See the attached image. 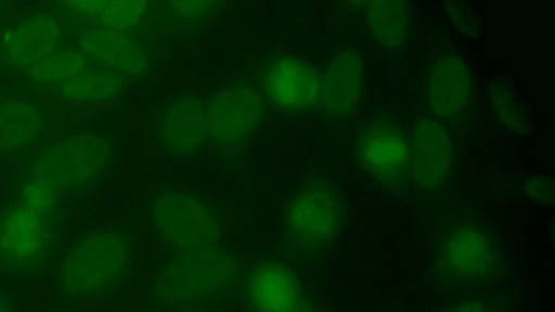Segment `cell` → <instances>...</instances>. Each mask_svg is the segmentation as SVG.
Wrapping results in <instances>:
<instances>
[{
  "label": "cell",
  "mask_w": 555,
  "mask_h": 312,
  "mask_svg": "<svg viewBox=\"0 0 555 312\" xmlns=\"http://www.w3.org/2000/svg\"><path fill=\"white\" fill-rule=\"evenodd\" d=\"M444 312H489L487 306L479 300H468L461 302Z\"/></svg>",
  "instance_id": "4316f807"
},
{
  "label": "cell",
  "mask_w": 555,
  "mask_h": 312,
  "mask_svg": "<svg viewBox=\"0 0 555 312\" xmlns=\"http://www.w3.org/2000/svg\"><path fill=\"white\" fill-rule=\"evenodd\" d=\"M128 86L120 76L96 67L88 68L57 86V91L70 103L103 106L116 101Z\"/></svg>",
  "instance_id": "ffe728a7"
},
{
  "label": "cell",
  "mask_w": 555,
  "mask_h": 312,
  "mask_svg": "<svg viewBox=\"0 0 555 312\" xmlns=\"http://www.w3.org/2000/svg\"><path fill=\"white\" fill-rule=\"evenodd\" d=\"M448 6L446 10L448 11V15L455 23V25L461 28L463 31L465 29L466 34H472L475 28V18L468 13L466 8H461V3L449 2L446 3Z\"/></svg>",
  "instance_id": "484cf974"
},
{
  "label": "cell",
  "mask_w": 555,
  "mask_h": 312,
  "mask_svg": "<svg viewBox=\"0 0 555 312\" xmlns=\"http://www.w3.org/2000/svg\"><path fill=\"white\" fill-rule=\"evenodd\" d=\"M65 5L92 27L132 34L152 13V2L135 0H75Z\"/></svg>",
  "instance_id": "d6986e66"
},
{
  "label": "cell",
  "mask_w": 555,
  "mask_h": 312,
  "mask_svg": "<svg viewBox=\"0 0 555 312\" xmlns=\"http://www.w3.org/2000/svg\"><path fill=\"white\" fill-rule=\"evenodd\" d=\"M89 60L78 49H60L42 62L28 69L35 82L60 86L89 67Z\"/></svg>",
  "instance_id": "cb8c5ba5"
},
{
  "label": "cell",
  "mask_w": 555,
  "mask_h": 312,
  "mask_svg": "<svg viewBox=\"0 0 555 312\" xmlns=\"http://www.w3.org/2000/svg\"><path fill=\"white\" fill-rule=\"evenodd\" d=\"M62 38L60 23L50 15L39 14L11 28L3 36L2 51L12 65L28 70L60 50Z\"/></svg>",
  "instance_id": "ac0fdd59"
},
{
  "label": "cell",
  "mask_w": 555,
  "mask_h": 312,
  "mask_svg": "<svg viewBox=\"0 0 555 312\" xmlns=\"http://www.w3.org/2000/svg\"><path fill=\"white\" fill-rule=\"evenodd\" d=\"M409 177L423 192L435 193L448 182L454 146L450 132L436 118L418 119L409 136Z\"/></svg>",
  "instance_id": "7c38bea8"
},
{
  "label": "cell",
  "mask_w": 555,
  "mask_h": 312,
  "mask_svg": "<svg viewBox=\"0 0 555 312\" xmlns=\"http://www.w3.org/2000/svg\"><path fill=\"white\" fill-rule=\"evenodd\" d=\"M488 100L495 119L503 128L516 134L530 132L531 121L527 108L508 82L492 81L488 89Z\"/></svg>",
  "instance_id": "603a6c76"
},
{
  "label": "cell",
  "mask_w": 555,
  "mask_h": 312,
  "mask_svg": "<svg viewBox=\"0 0 555 312\" xmlns=\"http://www.w3.org/2000/svg\"><path fill=\"white\" fill-rule=\"evenodd\" d=\"M240 287L251 312H287L301 299L295 272L279 260H261L243 271Z\"/></svg>",
  "instance_id": "9a60e30c"
},
{
  "label": "cell",
  "mask_w": 555,
  "mask_h": 312,
  "mask_svg": "<svg viewBox=\"0 0 555 312\" xmlns=\"http://www.w3.org/2000/svg\"><path fill=\"white\" fill-rule=\"evenodd\" d=\"M490 312V311H489Z\"/></svg>",
  "instance_id": "f546056e"
},
{
  "label": "cell",
  "mask_w": 555,
  "mask_h": 312,
  "mask_svg": "<svg viewBox=\"0 0 555 312\" xmlns=\"http://www.w3.org/2000/svg\"><path fill=\"white\" fill-rule=\"evenodd\" d=\"M156 133L160 144L171 154H195L207 141L205 101L190 94L176 98L159 114Z\"/></svg>",
  "instance_id": "e0dca14e"
},
{
  "label": "cell",
  "mask_w": 555,
  "mask_h": 312,
  "mask_svg": "<svg viewBox=\"0 0 555 312\" xmlns=\"http://www.w3.org/2000/svg\"><path fill=\"white\" fill-rule=\"evenodd\" d=\"M64 220V207L43 208L12 194L0 207V272L41 274L59 247Z\"/></svg>",
  "instance_id": "3957f363"
},
{
  "label": "cell",
  "mask_w": 555,
  "mask_h": 312,
  "mask_svg": "<svg viewBox=\"0 0 555 312\" xmlns=\"http://www.w3.org/2000/svg\"><path fill=\"white\" fill-rule=\"evenodd\" d=\"M430 110L441 120H457L468 110L474 80L466 60L457 53L438 56L430 65L425 82Z\"/></svg>",
  "instance_id": "5bb4252c"
},
{
  "label": "cell",
  "mask_w": 555,
  "mask_h": 312,
  "mask_svg": "<svg viewBox=\"0 0 555 312\" xmlns=\"http://www.w3.org/2000/svg\"><path fill=\"white\" fill-rule=\"evenodd\" d=\"M344 206L337 191L321 180L305 183L285 213V236L299 251L312 252L331 244L343 226Z\"/></svg>",
  "instance_id": "8992f818"
},
{
  "label": "cell",
  "mask_w": 555,
  "mask_h": 312,
  "mask_svg": "<svg viewBox=\"0 0 555 312\" xmlns=\"http://www.w3.org/2000/svg\"><path fill=\"white\" fill-rule=\"evenodd\" d=\"M522 193L531 203L551 205L554 200L553 180L545 174L529 176L522 184Z\"/></svg>",
  "instance_id": "d4e9b609"
},
{
  "label": "cell",
  "mask_w": 555,
  "mask_h": 312,
  "mask_svg": "<svg viewBox=\"0 0 555 312\" xmlns=\"http://www.w3.org/2000/svg\"><path fill=\"white\" fill-rule=\"evenodd\" d=\"M51 105L30 96L0 98V158L25 159L49 142L61 125Z\"/></svg>",
  "instance_id": "ba28073f"
},
{
  "label": "cell",
  "mask_w": 555,
  "mask_h": 312,
  "mask_svg": "<svg viewBox=\"0 0 555 312\" xmlns=\"http://www.w3.org/2000/svg\"><path fill=\"white\" fill-rule=\"evenodd\" d=\"M365 83V63L354 48H347L331 60L321 73L319 107L331 117H347L361 104Z\"/></svg>",
  "instance_id": "2e32d148"
},
{
  "label": "cell",
  "mask_w": 555,
  "mask_h": 312,
  "mask_svg": "<svg viewBox=\"0 0 555 312\" xmlns=\"http://www.w3.org/2000/svg\"><path fill=\"white\" fill-rule=\"evenodd\" d=\"M77 44L89 62L120 76L128 84L144 80L151 73L150 54L132 34L91 27L80 34Z\"/></svg>",
  "instance_id": "4fadbf2b"
},
{
  "label": "cell",
  "mask_w": 555,
  "mask_h": 312,
  "mask_svg": "<svg viewBox=\"0 0 555 312\" xmlns=\"http://www.w3.org/2000/svg\"><path fill=\"white\" fill-rule=\"evenodd\" d=\"M128 235L113 227L95 230L74 242L57 268L59 287L74 301H96L115 292L132 268Z\"/></svg>",
  "instance_id": "7a4b0ae2"
},
{
  "label": "cell",
  "mask_w": 555,
  "mask_h": 312,
  "mask_svg": "<svg viewBox=\"0 0 555 312\" xmlns=\"http://www.w3.org/2000/svg\"><path fill=\"white\" fill-rule=\"evenodd\" d=\"M242 274L238 260L218 247L178 253L158 273L153 297L171 308L202 306L232 290Z\"/></svg>",
  "instance_id": "277c9868"
},
{
  "label": "cell",
  "mask_w": 555,
  "mask_h": 312,
  "mask_svg": "<svg viewBox=\"0 0 555 312\" xmlns=\"http://www.w3.org/2000/svg\"><path fill=\"white\" fill-rule=\"evenodd\" d=\"M0 312H16L13 302L2 289H0Z\"/></svg>",
  "instance_id": "83f0119b"
},
{
  "label": "cell",
  "mask_w": 555,
  "mask_h": 312,
  "mask_svg": "<svg viewBox=\"0 0 555 312\" xmlns=\"http://www.w3.org/2000/svg\"><path fill=\"white\" fill-rule=\"evenodd\" d=\"M287 312H318L309 302L304 300L300 301Z\"/></svg>",
  "instance_id": "f1b7e54d"
},
{
  "label": "cell",
  "mask_w": 555,
  "mask_h": 312,
  "mask_svg": "<svg viewBox=\"0 0 555 312\" xmlns=\"http://www.w3.org/2000/svg\"><path fill=\"white\" fill-rule=\"evenodd\" d=\"M263 100L255 86L231 83L205 101L207 142L225 156L240 154L257 129Z\"/></svg>",
  "instance_id": "52a82bcc"
},
{
  "label": "cell",
  "mask_w": 555,
  "mask_h": 312,
  "mask_svg": "<svg viewBox=\"0 0 555 312\" xmlns=\"http://www.w3.org/2000/svg\"><path fill=\"white\" fill-rule=\"evenodd\" d=\"M225 4L221 1L152 2V13L166 36L188 35L202 27Z\"/></svg>",
  "instance_id": "7402d4cb"
},
{
  "label": "cell",
  "mask_w": 555,
  "mask_h": 312,
  "mask_svg": "<svg viewBox=\"0 0 555 312\" xmlns=\"http://www.w3.org/2000/svg\"><path fill=\"white\" fill-rule=\"evenodd\" d=\"M436 264L446 278L476 283L490 277L499 265L491 237L479 226L461 223L449 229L438 243Z\"/></svg>",
  "instance_id": "30bf717a"
},
{
  "label": "cell",
  "mask_w": 555,
  "mask_h": 312,
  "mask_svg": "<svg viewBox=\"0 0 555 312\" xmlns=\"http://www.w3.org/2000/svg\"><path fill=\"white\" fill-rule=\"evenodd\" d=\"M255 87L263 102L279 109L306 110L319 105L321 73L304 60L281 54L259 68Z\"/></svg>",
  "instance_id": "9c48e42d"
},
{
  "label": "cell",
  "mask_w": 555,
  "mask_h": 312,
  "mask_svg": "<svg viewBox=\"0 0 555 312\" xmlns=\"http://www.w3.org/2000/svg\"><path fill=\"white\" fill-rule=\"evenodd\" d=\"M113 145L95 131H74L52 138L13 173L11 185L34 184L64 206L96 183L109 166Z\"/></svg>",
  "instance_id": "6da1fadb"
},
{
  "label": "cell",
  "mask_w": 555,
  "mask_h": 312,
  "mask_svg": "<svg viewBox=\"0 0 555 312\" xmlns=\"http://www.w3.org/2000/svg\"><path fill=\"white\" fill-rule=\"evenodd\" d=\"M364 21L372 38L389 50L401 48L410 28L409 5L404 1L361 2Z\"/></svg>",
  "instance_id": "44dd1931"
},
{
  "label": "cell",
  "mask_w": 555,
  "mask_h": 312,
  "mask_svg": "<svg viewBox=\"0 0 555 312\" xmlns=\"http://www.w3.org/2000/svg\"><path fill=\"white\" fill-rule=\"evenodd\" d=\"M151 219L162 240L176 255L216 248L221 239L217 214L190 193L168 191L157 195L151 204Z\"/></svg>",
  "instance_id": "5b68a950"
},
{
  "label": "cell",
  "mask_w": 555,
  "mask_h": 312,
  "mask_svg": "<svg viewBox=\"0 0 555 312\" xmlns=\"http://www.w3.org/2000/svg\"><path fill=\"white\" fill-rule=\"evenodd\" d=\"M409 136L392 121L365 125L357 136L354 153L362 169L386 187H398L409 177Z\"/></svg>",
  "instance_id": "8fae6325"
}]
</instances>
